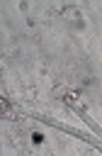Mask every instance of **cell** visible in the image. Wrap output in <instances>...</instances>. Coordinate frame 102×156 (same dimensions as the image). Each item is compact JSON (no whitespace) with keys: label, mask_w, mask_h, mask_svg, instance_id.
Instances as JSON below:
<instances>
[{"label":"cell","mask_w":102,"mask_h":156,"mask_svg":"<svg viewBox=\"0 0 102 156\" xmlns=\"http://www.w3.org/2000/svg\"><path fill=\"white\" fill-rule=\"evenodd\" d=\"M32 139H34V144H42V142H44V134H39V132H34V134H32Z\"/></svg>","instance_id":"1"}]
</instances>
